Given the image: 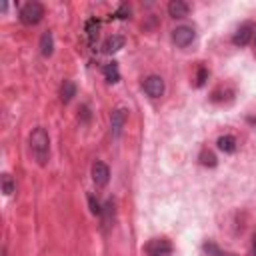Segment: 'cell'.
<instances>
[{"label": "cell", "mask_w": 256, "mask_h": 256, "mask_svg": "<svg viewBox=\"0 0 256 256\" xmlns=\"http://www.w3.org/2000/svg\"><path fill=\"white\" fill-rule=\"evenodd\" d=\"M254 24L252 22H244L236 32H234V36H232V44L234 46H246L250 40H252V36H254Z\"/></svg>", "instance_id": "52a82bcc"}, {"label": "cell", "mask_w": 256, "mask_h": 256, "mask_svg": "<svg viewBox=\"0 0 256 256\" xmlns=\"http://www.w3.org/2000/svg\"><path fill=\"white\" fill-rule=\"evenodd\" d=\"M254 42H256V32H254Z\"/></svg>", "instance_id": "484cf974"}, {"label": "cell", "mask_w": 256, "mask_h": 256, "mask_svg": "<svg viewBox=\"0 0 256 256\" xmlns=\"http://www.w3.org/2000/svg\"><path fill=\"white\" fill-rule=\"evenodd\" d=\"M216 144H218V150H222V152H226V154L236 152V138H234L232 134H224V136H220Z\"/></svg>", "instance_id": "5bb4252c"}, {"label": "cell", "mask_w": 256, "mask_h": 256, "mask_svg": "<svg viewBox=\"0 0 256 256\" xmlns=\"http://www.w3.org/2000/svg\"><path fill=\"white\" fill-rule=\"evenodd\" d=\"M44 14H46L44 4L38 2V0H30V2H26V4L20 8L18 18H20L22 24H26V26H34V24H38V22L44 18Z\"/></svg>", "instance_id": "7a4b0ae2"}, {"label": "cell", "mask_w": 256, "mask_h": 256, "mask_svg": "<svg viewBox=\"0 0 256 256\" xmlns=\"http://www.w3.org/2000/svg\"><path fill=\"white\" fill-rule=\"evenodd\" d=\"M74 96H76V84H74L72 80H64L62 86H60V100H62L64 104H68Z\"/></svg>", "instance_id": "4fadbf2b"}, {"label": "cell", "mask_w": 256, "mask_h": 256, "mask_svg": "<svg viewBox=\"0 0 256 256\" xmlns=\"http://www.w3.org/2000/svg\"><path fill=\"white\" fill-rule=\"evenodd\" d=\"M80 112H82V120L86 122V120L90 118V110H88V106H82V108H80Z\"/></svg>", "instance_id": "7402d4cb"}, {"label": "cell", "mask_w": 256, "mask_h": 256, "mask_svg": "<svg viewBox=\"0 0 256 256\" xmlns=\"http://www.w3.org/2000/svg\"><path fill=\"white\" fill-rule=\"evenodd\" d=\"M128 16H130V4H128V2H122V4L112 12L110 18H112V20H126Z\"/></svg>", "instance_id": "2e32d148"}, {"label": "cell", "mask_w": 256, "mask_h": 256, "mask_svg": "<svg viewBox=\"0 0 256 256\" xmlns=\"http://www.w3.org/2000/svg\"><path fill=\"white\" fill-rule=\"evenodd\" d=\"M166 10H168V16L170 18H184L190 12V6L184 0H170L168 6H166Z\"/></svg>", "instance_id": "30bf717a"}, {"label": "cell", "mask_w": 256, "mask_h": 256, "mask_svg": "<svg viewBox=\"0 0 256 256\" xmlns=\"http://www.w3.org/2000/svg\"><path fill=\"white\" fill-rule=\"evenodd\" d=\"M2 256H6V246H4V248H2Z\"/></svg>", "instance_id": "cb8c5ba5"}, {"label": "cell", "mask_w": 256, "mask_h": 256, "mask_svg": "<svg viewBox=\"0 0 256 256\" xmlns=\"http://www.w3.org/2000/svg\"><path fill=\"white\" fill-rule=\"evenodd\" d=\"M102 72H104V78H106L108 84H116V82L120 80V72H118V64H116V62H108V64H104Z\"/></svg>", "instance_id": "9a60e30c"}, {"label": "cell", "mask_w": 256, "mask_h": 256, "mask_svg": "<svg viewBox=\"0 0 256 256\" xmlns=\"http://www.w3.org/2000/svg\"><path fill=\"white\" fill-rule=\"evenodd\" d=\"M146 256H170L172 254V242L168 238H152L144 246Z\"/></svg>", "instance_id": "3957f363"}, {"label": "cell", "mask_w": 256, "mask_h": 256, "mask_svg": "<svg viewBox=\"0 0 256 256\" xmlns=\"http://www.w3.org/2000/svg\"><path fill=\"white\" fill-rule=\"evenodd\" d=\"M222 256H236V254H222Z\"/></svg>", "instance_id": "d4e9b609"}, {"label": "cell", "mask_w": 256, "mask_h": 256, "mask_svg": "<svg viewBox=\"0 0 256 256\" xmlns=\"http://www.w3.org/2000/svg\"><path fill=\"white\" fill-rule=\"evenodd\" d=\"M252 256H256V234L252 238Z\"/></svg>", "instance_id": "603a6c76"}, {"label": "cell", "mask_w": 256, "mask_h": 256, "mask_svg": "<svg viewBox=\"0 0 256 256\" xmlns=\"http://www.w3.org/2000/svg\"><path fill=\"white\" fill-rule=\"evenodd\" d=\"M204 252H206L208 256H222L220 248H218L214 242H206V244H204Z\"/></svg>", "instance_id": "44dd1931"}, {"label": "cell", "mask_w": 256, "mask_h": 256, "mask_svg": "<svg viewBox=\"0 0 256 256\" xmlns=\"http://www.w3.org/2000/svg\"><path fill=\"white\" fill-rule=\"evenodd\" d=\"M194 38H196V32H194L192 26L182 24V26H176V28L172 30V42H174L178 48L190 46V44L194 42Z\"/></svg>", "instance_id": "277c9868"}, {"label": "cell", "mask_w": 256, "mask_h": 256, "mask_svg": "<svg viewBox=\"0 0 256 256\" xmlns=\"http://www.w3.org/2000/svg\"><path fill=\"white\" fill-rule=\"evenodd\" d=\"M30 152H32V158L36 160L38 166H46L48 164V158H50V136L48 132L38 126L30 132Z\"/></svg>", "instance_id": "6da1fadb"}, {"label": "cell", "mask_w": 256, "mask_h": 256, "mask_svg": "<svg viewBox=\"0 0 256 256\" xmlns=\"http://www.w3.org/2000/svg\"><path fill=\"white\" fill-rule=\"evenodd\" d=\"M124 44H126L124 36L112 34V36H108V38L102 42V52H104V54H114V52H118L120 48H124Z\"/></svg>", "instance_id": "9c48e42d"}, {"label": "cell", "mask_w": 256, "mask_h": 256, "mask_svg": "<svg viewBox=\"0 0 256 256\" xmlns=\"http://www.w3.org/2000/svg\"><path fill=\"white\" fill-rule=\"evenodd\" d=\"M92 180H94V184L100 186V188L106 186L108 180H110V168H108V164L96 160V162L92 164Z\"/></svg>", "instance_id": "ba28073f"}, {"label": "cell", "mask_w": 256, "mask_h": 256, "mask_svg": "<svg viewBox=\"0 0 256 256\" xmlns=\"http://www.w3.org/2000/svg\"><path fill=\"white\" fill-rule=\"evenodd\" d=\"M98 30H100V20H98V18H88V20H86V24H84V32H86V36H88L90 46H94V44H96Z\"/></svg>", "instance_id": "7c38bea8"}, {"label": "cell", "mask_w": 256, "mask_h": 256, "mask_svg": "<svg viewBox=\"0 0 256 256\" xmlns=\"http://www.w3.org/2000/svg\"><path fill=\"white\" fill-rule=\"evenodd\" d=\"M142 88H144V92H146L150 98H160V96L164 94V90H166V84H164L162 76L150 74V76H146V78L142 80Z\"/></svg>", "instance_id": "5b68a950"}, {"label": "cell", "mask_w": 256, "mask_h": 256, "mask_svg": "<svg viewBox=\"0 0 256 256\" xmlns=\"http://www.w3.org/2000/svg\"><path fill=\"white\" fill-rule=\"evenodd\" d=\"M88 206H90V212H92L94 216H102L104 208H102V204L94 198V194H88Z\"/></svg>", "instance_id": "ac0fdd59"}, {"label": "cell", "mask_w": 256, "mask_h": 256, "mask_svg": "<svg viewBox=\"0 0 256 256\" xmlns=\"http://www.w3.org/2000/svg\"><path fill=\"white\" fill-rule=\"evenodd\" d=\"M0 180H2V192H4V196H10V194L14 192V188H16V184H14V178H12L8 172H4Z\"/></svg>", "instance_id": "e0dca14e"}, {"label": "cell", "mask_w": 256, "mask_h": 256, "mask_svg": "<svg viewBox=\"0 0 256 256\" xmlns=\"http://www.w3.org/2000/svg\"><path fill=\"white\" fill-rule=\"evenodd\" d=\"M126 116H128V110L126 108H116L112 110L110 114V132H112V138H120L122 136V130H124V124H126Z\"/></svg>", "instance_id": "8992f818"}, {"label": "cell", "mask_w": 256, "mask_h": 256, "mask_svg": "<svg viewBox=\"0 0 256 256\" xmlns=\"http://www.w3.org/2000/svg\"><path fill=\"white\" fill-rule=\"evenodd\" d=\"M52 52H54V36H52L50 30H46L40 36V54L44 58H48V56H52Z\"/></svg>", "instance_id": "8fae6325"}, {"label": "cell", "mask_w": 256, "mask_h": 256, "mask_svg": "<svg viewBox=\"0 0 256 256\" xmlns=\"http://www.w3.org/2000/svg\"><path fill=\"white\" fill-rule=\"evenodd\" d=\"M208 80V68L206 66H198V72H196V86H204Z\"/></svg>", "instance_id": "d6986e66"}, {"label": "cell", "mask_w": 256, "mask_h": 256, "mask_svg": "<svg viewBox=\"0 0 256 256\" xmlns=\"http://www.w3.org/2000/svg\"><path fill=\"white\" fill-rule=\"evenodd\" d=\"M200 164H204V166H216V156H214L212 152L204 150V152L200 154Z\"/></svg>", "instance_id": "ffe728a7"}]
</instances>
